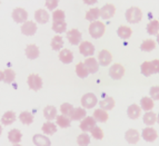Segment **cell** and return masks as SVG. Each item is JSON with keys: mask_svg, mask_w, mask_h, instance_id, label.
Returning a JSON list of instances; mask_svg holds the SVG:
<instances>
[{"mask_svg": "<svg viewBox=\"0 0 159 146\" xmlns=\"http://www.w3.org/2000/svg\"><path fill=\"white\" fill-rule=\"evenodd\" d=\"M105 30H106V27L101 21H93L89 25V28H88V31L91 37L95 38V39H98V38L102 37L103 34H105Z\"/></svg>", "mask_w": 159, "mask_h": 146, "instance_id": "obj_1", "label": "cell"}, {"mask_svg": "<svg viewBox=\"0 0 159 146\" xmlns=\"http://www.w3.org/2000/svg\"><path fill=\"white\" fill-rule=\"evenodd\" d=\"M126 19L130 24H138L143 19V11L138 7H130L126 11Z\"/></svg>", "mask_w": 159, "mask_h": 146, "instance_id": "obj_2", "label": "cell"}, {"mask_svg": "<svg viewBox=\"0 0 159 146\" xmlns=\"http://www.w3.org/2000/svg\"><path fill=\"white\" fill-rule=\"evenodd\" d=\"M97 104H98V98L93 93H87L81 97V105L85 109L93 108Z\"/></svg>", "mask_w": 159, "mask_h": 146, "instance_id": "obj_3", "label": "cell"}, {"mask_svg": "<svg viewBox=\"0 0 159 146\" xmlns=\"http://www.w3.org/2000/svg\"><path fill=\"white\" fill-rule=\"evenodd\" d=\"M27 82H28V86H29L30 89L34 90V92H38L43 88V79L37 74H30L28 76Z\"/></svg>", "mask_w": 159, "mask_h": 146, "instance_id": "obj_4", "label": "cell"}, {"mask_svg": "<svg viewBox=\"0 0 159 146\" xmlns=\"http://www.w3.org/2000/svg\"><path fill=\"white\" fill-rule=\"evenodd\" d=\"M125 75V68L120 64H114L109 69V76L115 80L121 79Z\"/></svg>", "mask_w": 159, "mask_h": 146, "instance_id": "obj_5", "label": "cell"}, {"mask_svg": "<svg viewBox=\"0 0 159 146\" xmlns=\"http://www.w3.org/2000/svg\"><path fill=\"white\" fill-rule=\"evenodd\" d=\"M12 19L17 24H24L28 20V12L24 8H15L12 10Z\"/></svg>", "mask_w": 159, "mask_h": 146, "instance_id": "obj_6", "label": "cell"}, {"mask_svg": "<svg viewBox=\"0 0 159 146\" xmlns=\"http://www.w3.org/2000/svg\"><path fill=\"white\" fill-rule=\"evenodd\" d=\"M96 120L93 117L91 116H86L84 120H81L79 124V128L84 132V133H88V132H91L93 127L96 126Z\"/></svg>", "mask_w": 159, "mask_h": 146, "instance_id": "obj_7", "label": "cell"}, {"mask_svg": "<svg viewBox=\"0 0 159 146\" xmlns=\"http://www.w3.org/2000/svg\"><path fill=\"white\" fill-rule=\"evenodd\" d=\"M79 53L85 57H91L95 53V46L90 41H81L79 44Z\"/></svg>", "mask_w": 159, "mask_h": 146, "instance_id": "obj_8", "label": "cell"}, {"mask_svg": "<svg viewBox=\"0 0 159 146\" xmlns=\"http://www.w3.org/2000/svg\"><path fill=\"white\" fill-rule=\"evenodd\" d=\"M67 39H68V41L71 44V45H74V46L79 45V44L81 43L82 35L78 29H71V30H69V31H67Z\"/></svg>", "mask_w": 159, "mask_h": 146, "instance_id": "obj_9", "label": "cell"}, {"mask_svg": "<svg viewBox=\"0 0 159 146\" xmlns=\"http://www.w3.org/2000/svg\"><path fill=\"white\" fill-rule=\"evenodd\" d=\"M141 137L145 139L146 142H155L158 137V134H157L156 130L152 128L151 126H147L146 128H143V133H141Z\"/></svg>", "mask_w": 159, "mask_h": 146, "instance_id": "obj_10", "label": "cell"}, {"mask_svg": "<svg viewBox=\"0 0 159 146\" xmlns=\"http://www.w3.org/2000/svg\"><path fill=\"white\" fill-rule=\"evenodd\" d=\"M37 31V24L34 21H29L27 20L21 26V32L25 36H34Z\"/></svg>", "mask_w": 159, "mask_h": 146, "instance_id": "obj_11", "label": "cell"}, {"mask_svg": "<svg viewBox=\"0 0 159 146\" xmlns=\"http://www.w3.org/2000/svg\"><path fill=\"white\" fill-rule=\"evenodd\" d=\"M116 12V7L112 3H107L100 9V17L102 19H110L115 16Z\"/></svg>", "mask_w": 159, "mask_h": 146, "instance_id": "obj_12", "label": "cell"}, {"mask_svg": "<svg viewBox=\"0 0 159 146\" xmlns=\"http://www.w3.org/2000/svg\"><path fill=\"white\" fill-rule=\"evenodd\" d=\"M111 61H112V56L108 50L103 49V50H101L98 54V63L100 66H108V65L111 64Z\"/></svg>", "mask_w": 159, "mask_h": 146, "instance_id": "obj_13", "label": "cell"}, {"mask_svg": "<svg viewBox=\"0 0 159 146\" xmlns=\"http://www.w3.org/2000/svg\"><path fill=\"white\" fill-rule=\"evenodd\" d=\"M84 64H85L86 68L88 69V73H89V74H96V73L98 72L99 63H98V60L96 58H93V57H88Z\"/></svg>", "mask_w": 159, "mask_h": 146, "instance_id": "obj_14", "label": "cell"}, {"mask_svg": "<svg viewBox=\"0 0 159 146\" xmlns=\"http://www.w3.org/2000/svg\"><path fill=\"white\" fill-rule=\"evenodd\" d=\"M125 138L129 144H136L138 143L139 138H140V134H139V132L137 130L130 128L125 133Z\"/></svg>", "mask_w": 159, "mask_h": 146, "instance_id": "obj_15", "label": "cell"}, {"mask_svg": "<svg viewBox=\"0 0 159 146\" xmlns=\"http://www.w3.org/2000/svg\"><path fill=\"white\" fill-rule=\"evenodd\" d=\"M32 142L36 146H50L51 142L49 139V137H47L46 135L43 134H36L32 137Z\"/></svg>", "mask_w": 159, "mask_h": 146, "instance_id": "obj_16", "label": "cell"}, {"mask_svg": "<svg viewBox=\"0 0 159 146\" xmlns=\"http://www.w3.org/2000/svg\"><path fill=\"white\" fill-rule=\"evenodd\" d=\"M25 53H26V56L28 59H36V58H38L40 55L38 46L34 45V44L27 46L26 49H25Z\"/></svg>", "mask_w": 159, "mask_h": 146, "instance_id": "obj_17", "label": "cell"}, {"mask_svg": "<svg viewBox=\"0 0 159 146\" xmlns=\"http://www.w3.org/2000/svg\"><path fill=\"white\" fill-rule=\"evenodd\" d=\"M49 13L45 9H38L34 12V20L39 24H47L49 21Z\"/></svg>", "mask_w": 159, "mask_h": 146, "instance_id": "obj_18", "label": "cell"}, {"mask_svg": "<svg viewBox=\"0 0 159 146\" xmlns=\"http://www.w3.org/2000/svg\"><path fill=\"white\" fill-rule=\"evenodd\" d=\"M16 120H17L16 113L12 112V111H8V112H6L2 115V117H1V124L5 125V126H8V125L13 124V123L16 122Z\"/></svg>", "mask_w": 159, "mask_h": 146, "instance_id": "obj_19", "label": "cell"}, {"mask_svg": "<svg viewBox=\"0 0 159 146\" xmlns=\"http://www.w3.org/2000/svg\"><path fill=\"white\" fill-rule=\"evenodd\" d=\"M141 114L140 106H138L137 104H131L127 109V115L130 120H137Z\"/></svg>", "mask_w": 159, "mask_h": 146, "instance_id": "obj_20", "label": "cell"}, {"mask_svg": "<svg viewBox=\"0 0 159 146\" xmlns=\"http://www.w3.org/2000/svg\"><path fill=\"white\" fill-rule=\"evenodd\" d=\"M59 59L64 64H70L74 60V54L69 49H61L59 51Z\"/></svg>", "mask_w": 159, "mask_h": 146, "instance_id": "obj_21", "label": "cell"}, {"mask_svg": "<svg viewBox=\"0 0 159 146\" xmlns=\"http://www.w3.org/2000/svg\"><path fill=\"white\" fill-rule=\"evenodd\" d=\"M41 130H43V135H53L57 132V125L51 120H48L43 125Z\"/></svg>", "mask_w": 159, "mask_h": 146, "instance_id": "obj_22", "label": "cell"}, {"mask_svg": "<svg viewBox=\"0 0 159 146\" xmlns=\"http://www.w3.org/2000/svg\"><path fill=\"white\" fill-rule=\"evenodd\" d=\"M21 138H22L21 132L19 130H16V128L11 130L8 133V139H9V142L12 144H20Z\"/></svg>", "mask_w": 159, "mask_h": 146, "instance_id": "obj_23", "label": "cell"}, {"mask_svg": "<svg viewBox=\"0 0 159 146\" xmlns=\"http://www.w3.org/2000/svg\"><path fill=\"white\" fill-rule=\"evenodd\" d=\"M57 108L52 105H49V106H46L43 109V116L47 120H52L57 117Z\"/></svg>", "mask_w": 159, "mask_h": 146, "instance_id": "obj_24", "label": "cell"}, {"mask_svg": "<svg viewBox=\"0 0 159 146\" xmlns=\"http://www.w3.org/2000/svg\"><path fill=\"white\" fill-rule=\"evenodd\" d=\"M99 106H100L101 109L103 111H111L115 107V101L112 97H105L103 99H101L99 101Z\"/></svg>", "mask_w": 159, "mask_h": 146, "instance_id": "obj_25", "label": "cell"}, {"mask_svg": "<svg viewBox=\"0 0 159 146\" xmlns=\"http://www.w3.org/2000/svg\"><path fill=\"white\" fill-rule=\"evenodd\" d=\"M86 117V109L84 107H77V108H74L72 111V114L70 115V120H81Z\"/></svg>", "mask_w": 159, "mask_h": 146, "instance_id": "obj_26", "label": "cell"}, {"mask_svg": "<svg viewBox=\"0 0 159 146\" xmlns=\"http://www.w3.org/2000/svg\"><path fill=\"white\" fill-rule=\"evenodd\" d=\"M93 117L95 118L96 122L105 123V122H107V120H108V113H107L106 111H103V109L98 108L93 112Z\"/></svg>", "mask_w": 159, "mask_h": 146, "instance_id": "obj_27", "label": "cell"}, {"mask_svg": "<svg viewBox=\"0 0 159 146\" xmlns=\"http://www.w3.org/2000/svg\"><path fill=\"white\" fill-rule=\"evenodd\" d=\"M154 99H151L150 97H143L140 99V108L143 109L145 112H150L151 109L154 108Z\"/></svg>", "mask_w": 159, "mask_h": 146, "instance_id": "obj_28", "label": "cell"}, {"mask_svg": "<svg viewBox=\"0 0 159 146\" xmlns=\"http://www.w3.org/2000/svg\"><path fill=\"white\" fill-rule=\"evenodd\" d=\"M56 123L59 127L61 128H68L70 127V124H71V120L69 117L65 116V115H57L56 117Z\"/></svg>", "mask_w": 159, "mask_h": 146, "instance_id": "obj_29", "label": "cell"}, {"mask_svg": "<svg viewBox=\"0 0 159 146\" xmlns=\"http://www.w3.org/2000/svg\"><path fill=\"white\" fill-rule=\"evenodd\" d=\"M147 32L151 36H157L159 32V20H150L147 25Z\"/></svg>", "mask_w": 159, "mask_h": 146, "instance_id": "obj_30", "label": "cell"}, {"mask_svg": "<svg viewBox=\"0 0 159 146\" xmlns=\"http://www.w3.org/2000/svg\"><path fill=\"white\" fill-rule=\"evenodd\" d=\"M143 122L147 126H152L155 123H157V115L154 112H147L146 114L143 115Z\"/></svg>", "mask_w": 159, "mask_h": 146, "instance_id": "obj_31", "label": "cell"}, {"mask_svg": "<svg viewBox=\"0 0 159 146\" xmlns=\"http://www.w3.org/2000/svg\"><path fill=\"white\" fill-rule=\"evenodd\" d=\"M52 30L57 34H62L67 30V22L65 20H57L52 22Z\"/></svg>", "mask_w": 159, "mask_h": 146, "instance_id": "obj_32", "label": "cell"}, {"mask_svg": "<svg viewBox=\"0 0 159 146\" xmlns=\"http://www.w3.org/2000/svg\"><path fill=\"white\" fill-rule=\"evenodd\" d=\"M51 48H52V50L55 51H60L64 47V39L60 37V36H55V37L51 39Z\"/></svg>", "mask_w": 159, "mask_h": 146, "instance_id": "obj_33", "label": "cell"}, {"mask_svg": "<svg viewBox=\"0 0 159 146\" xmlns=\"http://www.w3.org/2000/svg\"><path fill=\"white\" fill-rule=\"evenodd\" d=\"M100 17V9L99 8H91L90 10H88L86 12V19L88 21H96L97 19Z\"/></svg>", "mask_w": 159, "mask_h": 146, "instance_id": "obj_34", "label": "cell"}, {"mask_svg": "<svg viewBox=\"0 0 159 146\" xmlns=\"http://www.w3.org/2000/svg\"><path fill=\"white\" fill-rule=\"evenodd\" d=\"M131 34H133V31H131V29L127 26H120L119 28L117 29V35H118L121 39H129Z\"/></svg>", "mask_w": 159, "mask_h": 146, "instance_id": "obj_35", "label": "cell"}, {"mask_svg": "<svg viewBox=\"0 0 159 146\" xmlns=\"http://www.w3.org/2000/svg\"><path fill=\"white\" fill-rule=\"evenodd\" d=\"M156 48V41L152 39H146L143 40V43H141L140 45V49L143 51H147V53H149V51H152Z\"/></svg>", "mask_w": 159, "mask_h": 146, "instance_id": "obj_36", "label": "cell"}, {"mask_svg": "<svg viewBox=\"0 0 159 146\" xmlns=\"http://www.w3.org/2000/svg\"><path fill=\"white\" fill-rule=\"evenodd\" d=\"M19 120L24 125H30L34 122V115L30 112H22L19 115Z\"/></svg>", "mask_w": 159, "mask_h": 146, "instance_id": "obj_37", "label": "cell"}, {"mask_svg": "<svg viewBox=\"0 0 159 146\" xmlns=\"http://www.w3.org/2000/svg\"><path fill=\"white\" fill-rule=\"evenodd\" d=\"M15 78H16V73L13 72L12 69L7 68L3 70V82H5L11 84V82H13Z\"/></svg>", "mask_w": 159, "mask_h": 146, "instance_id": "obj_38", "label": "cell"}, {"mask_svg": "<svg viewBox=\"0 0 159 146\" xmlns=\"http://www.w3.org/2000/svg\"><path fill=\"white\" fill-rule=\"evenodd\" d=\"M76 74H77V76L80 78H86L88 75H89L88 69L86 68V66H85L84 63H79V64H77V66H76Z\"/></svg>", "mask_w": 159, "mask_h": 146, "instance_id": "obj_39", "label": "cell"}, {"mask_svg": "<svg viewBox=\"0 0 159 146\" xmlns=\"http://www.w3.org/2000/svg\"><path fill=\"white\" fill-rule=\"evenodd\" d=\"M77 144L79 146H88L90 144V136L88 133H81L77 137Z\"/></svg>", "mask_w": 159, "mask_h": 146, "instance_id": "obj_40", "label": "cell"}, {"mask_svg": "<svg viewBox=\"0 0 159 146\" xmlns=\"http://www.w3.org/2000/svg\"><path fill=\"white\" fill-rule=\"evenodd\" d=\"M140 70H141V74L143 76H146V77L152 75V68H151L150 61H143L140 66Z\"/></svg>", "mask_w": 159, "mask_h": 146, "instance_id": "obj_41", "label": "cell"}, {"mask_svg": "<svg viewBox=\"0 0 159 146\" xmlns=\"http://www.w3.org/2000/svg\"><path fill=\"white\" fill-rule=\"evenodd\" d=\"M72 111H74V106L69 103H64L60 106L61 115H65L67 117H70V115L72 114Z\"/></svg>", "mask_w": 159, "mask_h": 146, "instance_id": "obj_42", "label": "cell"}, {"mask_svg": "<svg viewBox=\"0 0 159 146\" xmlns=\"http://www.w3.org/2000/svg\"><path fill=\"white\" fill-rule=\"evenodd\" d=\"M91 136H93V138H95V139H99V141H100V139H102L103 138V132H102V130H101L100 127H99V126H97V125H96L95 127L93 128V130H91Z\"/></svg>", "mask_w": 159, "mask_h": 146, "instance_id": "obj_43", "label": "cell"}, {"mask_svg": "<svg viewBox=\"0 0 159 146\" xmlns=\"http://www.w3.org/2000/svg\"><path fill=\"white\" fill-rule=\"evenodd\" d=\"M65 17H66V15H65L64 11L60 10V9H57V10H55L52 13L53 21H57V20H65Z\"/></svg>", "mask_w": 159, "mask_h": 146, "instance_id": "obj_44", "label": "cell"}, {"mask_svg": "<svg viewBox=\"0 0 159 146\" xmlns=\"http://www.w3.org/2000/svg\"><path fill=\"white\" fill-rule=\"evenodd\" d=\"M149 94H150V98L154 99V101H159V86H154L151 87L149 90Z\"/></svg>", "mask_w": 159, "mask_h": 146, "instance_id": "obj_45", "label": "cell"}, {"mask_svg": "<svg viewBox=\"0 0 159 146\" xmlns=\"http://www.w3.org/2000/svg\"><path fill=\"white\" fill-rule=\"evenodd\" d=\"M58 2L59 0H46L45 5L49 10H55L57 8V6H58Z\"/></svg>", "mask_w": 159, "mask_h": 146, "instance_id": "obj_46", "label": "cell"}, {"mask_svg": "<svg viewBox=\"0 0 159 146\" xmlns=\"http://www.w3.org/2000/svg\"><path fill=\"white\" fill-rule=\"evenodd\" d=\"M151 68H152V74H159V59L150 61Z\"/></svg>", "mask_w": 159, "mask_h": 146, "instance_id": "obj_47", "label": "cell"}, {"mask_svg": "<svg viewBox=\"0 0 159 146\" xmlns=\"http://www.w3.org/2000/svg\"><path fill=\"white\" fill-rule=\"evenodd\" d=\"M97 1H98V0H84V2L86 3V5H95L96 2H97Z\"/></svg>", "mask_w": 159, "mask_h": 146, "instance_id": "obj_48", "label": "cell"}, {"mask_svg": "<svg viewBox=\"0 0 159 146\" xmlns=\"http://www.w3.org/2000/svg\"><path fill=\"white\" fill-rule=\"evenodd\" d=\"M3 80V72L0 70V82H2Z\"/></svg>", "mask_w": 159, "mask_h": 146, "instance_id": "obj_49", "label": "cell"}, {"mask_svg": "<svg viewBox=\"0 0 159 146\" xmlns=\"http://www.w3.org/2000/svg\"><path fill=\"white\" fill-rule=\"evenodd\" d=\"M2 134V127H1V124H0V135Z\"/></svg>", "mask_w": 159, "mask_h": 146, "instance_id": "obj_50", "label": "cell"}, {"mask_svg": "<svg viewBox=\"0 0 159 146\" xmlns=\"http://www.w3.org/2000/svg\"><path fill=\"white\" fill-rule=\"evenodd\" d=\"M157 43H158V45H159V32H158V35H157Z\"/></svg>", "mask_w": 159, "mask_h": 146, "instance_id": "obj_51", "label": "cell"}, {"mask_svg": "<svg viewBox=\"0 0 159 146\" xmlns=\"http://www.w3.org/2000/svg\"><path fill=\"white\" fill-rule=\"evenodd\" d=\"M157 123L159 124V113H158V115H157Z\"/></svg>", "mask_w": 159, "mask_h": 146, "instance_id": "obj_52", "label": "cell"}, {"mask_svg": "<svg viewBox=\"0 0 159 146\" xmlns=\"http://www.w3.org/2000/svg\"><path fill=\"white\" fill-rule=\"evenodd\" d=\"M12 146H21V145H20V144H13Z\"/></svg>", "mask_w": 159, "mask_h": 146, "instance_id": "obj_53", "label": "cell"}]
</instances>
